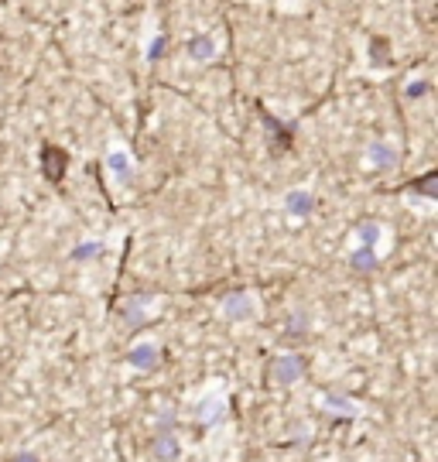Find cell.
<instances>
[{"instance_id":"obj_1","label":"cell","mask_w":438,"mask_h":462,"mask_svg":"<svg viewBox=\"0 0 438 462\" xmlns=\"http://www.w3.org/2000/svg\"><path fill=\"white\" fill-rule=\"evenodd\" d=\"M154 452H158V459H175V456H178V445H175V439H161Z\"/></svg>"},{"instance_id":"obj_2","label":"cell","mask_w":438,"mask_h":462,"mask_svg":"<svg viewBox=\"0 0 438 462\" xmlns=\"http://www.w3.org/2000/svg\"><path fill=\"white\" fill-rule=\"evenodd\" d=\"M14 462H38V459H35V456H18Z\"/></svg>"}]
</instances>
